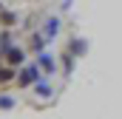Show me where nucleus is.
Segmentation results:
<instances>
[{"mask_svg": "<svg viewBox=\"0 0 122 119\" xmlns=\"http://www.w3.org/2000/svg\"><path fill=\"white\" fill-rule=\"evenodd\" d=\"M68 51H71L74 57H82V54L88 51V43L80 40V37H71V40H68Z\"/></svg>", "mask_w": 122, "mask_h": 119, "instance_id": "obj_6", "label": "nucleus"}, {"mask_svg": "<svg viewBox=\"0 0 122 119\" xmlns=\"http://www.w3.org/2000/svg\"><path fill=\"white\" fill-rule=\"evenodd\" d=\"M68 6H71V0H60V9H62V11H65Z\"/></svg>", "mask_w": 122, "mask_h": 119, "instance_id": "obj_12", "label": "nucleus"}, {"mask_svg": "<svg viewBox=\"0 0 122 119\" xmlns=\"http://www.w3.org/2000/svg\"><path fill=\"white\" fill-rule=\"evenodd\" d=\"M0 23L14 26V23H17V14H14V11H0Z\"/></svg>", "mask_w": 122, "mask_h": 119, "instance_id": "obj_11", "label": "nucleus"}, {"mask_svg": "<svg viewBox=\"0 0 122 119\" xmlns=\"http://www.w3.org/2000/svg\"><path fill=\"white\" fill-rule=\"evenodd\" d=\"M17 74H14V68H9V65H0V85L3 82H9V79H14Z\"/></svg>", "mask_w": 122, "mask_h": 119, "instance_id": "obj_10", "label": "nucleus"}, {"mask_svg": "<svg viewBox=\"0 0 122 119\" xmlns=\"http://www.w3.org/2000/svg\"><path fill=\"white\" fill-rule=\"evenodd\" d=\"M17 105V99L14 96H9V94H0V111H11Z\"/></svg>", "mask_w": 122, "mask_h": 119, "instance_id": "obj_9", "label": "nucleus"}, {"mask_svg": "<svg viewBox=\"0 0 122 119\" xmlns=\"http://www.w3.org/2000/svg\"><path fill=\"white\" fill-rule=\"evenodd\" d=\"M37 79H40V65H20L17 85H34Z\"/></svg>", "mask_w": 122, "mask_h": 119, "instance_id": "obj_1", "label": "nucleus"}, {"mask_svg": "<svg viewBox=\"0 0 122 119\" xmlns=\"http://www.w3.org/2000/svg\"><path fill=\"white\" fill-rule=\"evenodd\" d=\"M48 43H51V40H48V37H46V34H34V37H31V51H34V54H40V51H46V45H48Z\"/></svg>", "mask_w": 122, "mask_h": 119, "instance_id": "obj_7", "label": "nucleus"}, {"mask_svg": "<svg viewBox=\"0 0 122 119\" xmlns=\"http://www.w3.org/2000/svg\"><path fill=\"white\" fill-rule=\"evenodd\" d=\"M43 34H46L48 40H54V37L60 34V17H48V20L43 23Z\"/></svg>", "mask_w": 122, "mask_h": 119, "instance_id": "obj_5", "label": "nucleus"}, {"mask_svg": "<svg viewBox=\"0 0 122 119\" xmlns=\"http://www.w3.org/2000/svg\"><path fill=\"white\" fill-rule=\"evenodd\" d=\"M6 60H9V65H26V51H23V48H17V45H9Z\"/></svg>", "mask_w": 122, "mask_h": 119, "instance_id": "obj_4", "label": "nucleus"}, {"mask_svg": "<svg viewBox=\"0 0 122 119\" xmlns=\"http://www.w3.org/2000/svg\"><path fill=\"white\" fill-rule=\"evenodd\" d=\"M34 96H37V99H54V88H51V82L37 79V82H34Z\"/></svg>", "mask_w": 122, "mask_h": 119, "instance_id": "obj_3", "label": "nucleus"}, {"mask_svg": "<svg viewBox=\"0 0 122 119\" xmlns=\"http://www.w3.org/2000/svg\"><path fill=\"white\" fill-rule=\"evenodd\" d=\"M74 60H77V57H74L68 48L62 51V71H65V74H71V71H74Z\"/></svg>", "mask_w": 122, "mask_h": 119, "instance_id": "obj_8", "label": "nucleus"}, {"mask_svg": "<svg viewBox=\"0 0 122 119\" xmlns=\"http://www.w3.org/2000/svg\"><path fill=\"white\" fill-rule=\"evenodd\" d=\"M37 65L43 68V74H46V77H54V74H57V60L51 57V54H46V51H40V54H37Z\"/></svg>", "mask_w": 122, "mask_h": 119, "instance_id": "obj_2", "label": "nucleus"}]
</instances>
